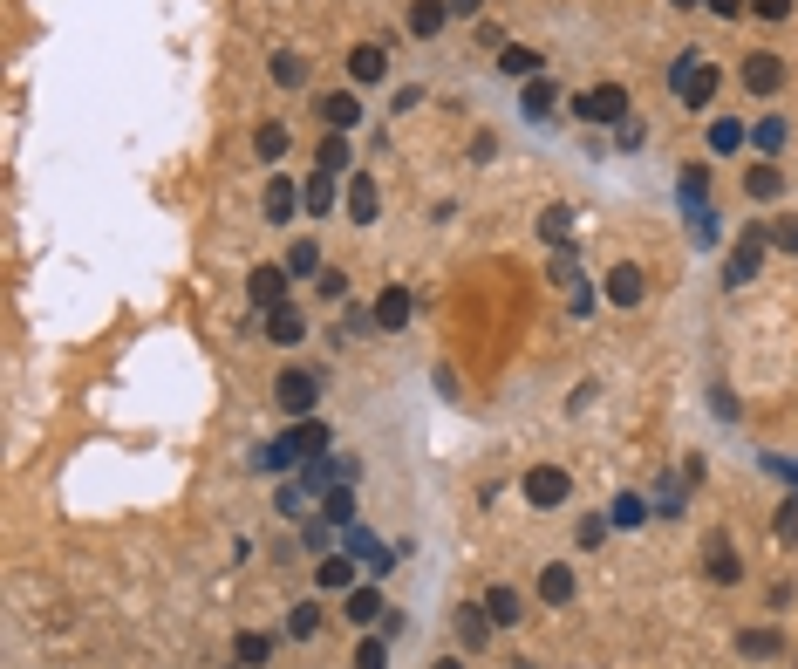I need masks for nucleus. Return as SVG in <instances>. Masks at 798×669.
<instances>
[{
	"label": "nucleus",
	"instance_id": "f257e3e1",
	"mask_svg": "<svg viewBox=\"0 0 798 669\" xmlns=\"http://www.w3.org/2000/svg\"><path fill=\"white\" fill-rule=\"evenodd\" d=\"M669 89H676L683 110H703V103L717 96V69H710V55H703V48H683V55L669 62Z\"/></svg>",
	"mask_w": 798,
	"mask_h": 669
},
{
	"label": "nucleus",
	"instance_id": "f03ea898",
	"mask_svg": "<svg viewBox=\"0 0 798 669\" xmlns=\"http://www.w3.org/2000/svg\"><path fill=\"white\" fill-rule=\"evenodd\" d=\"M573 117L587 123V130H621V123H628V89H621V82H594V89H580V96H573Z\"/></svg>",
	"mask_w": 798,
	"mask_h": 669
},
{
	"label": "nucleus",
	"instance_id": "7ed1b4c3",
	"mask_svg": "<svg viewBox=\"0 0 798 669\" xmlns=\"http://www.w3.org/2000/svg\"><path fill=\"white\" fill-rule=\"evenodd\" d=\"M273 403L287 417H321V376L314 369H280L273 376Z\"/></svg>",
	"mask_w": 798,
	"mask_h": 669
},
{
	"label": "nucleus",
	"instance_id": "20e7f679",
	"mask_svg": "<svg viewBox=\"0 0 798 669\" xmlns=\"http://www.w3.org/2000/svg\"><path fill=\"white\" fill-rule=\"evenodd\" d=\"M764 246H771V233H764V226H744L737 246H730V260H723V287H751L758 267H764Z\"/></svg>",
	"mask_w": 798,
	"mask_h": 669
},
{
	"label": "nucleus",
	"instance_id": "39448f33",
	"mask_svg": "<svg viewBox=\"0 0 798 669\" xmlns=\"http://www.w3.org/2000/svg\"><path fill=\"white\" fill-rule=\"evenodd\" d=\"M519 492H526V506L560 512V506H567V492H573V478L560 472V465H532V472L519 478Z\"/></svg>",
	"mask_w": 798,
	"mask_h": 669
},
{
	"label": "nucleus",
	"instance_id": "423d86ee",
	"mask_svg": "<svg viewBox=\"0 0 798 669\" xmlns=\"http://www.w3.org/2000/svg\"><path fill=\"white\" fill-rule=\"evenodd\" d=\"M737 82H744L751 96H778V82H785V62H778L771 48H751V55H744V69H737Z\"/></svg>",
	"mask_w": 798,
	"mask_h": 669
},
{
	"label": "nucleus",
	"instance_id": "0eeeda50",
	"mask_svg": "<svg viewBox=\"0 0 798 669\" xmlns=\"http://www.w3.org/2000/svg\"><path fill=\"white\" fill-rule=\"evenodd\" d=\"M342 553H355V560H362V567H369V574H389V567H396V553L382 547L376 533H369V526H342Z\"/></svg>",
	"mask_w": 798,
	"mask_h": 669
},
{
	"label": "nucleus",
	"instance_id": "6e6552de",
	"mask_svg": "<svg viewBox=\"0 0 798 669\" xmlns=\"http://www.w3.org/2000/svg\"><path fill=\"white\" fill-rule=\"evenodd\" d=\"M348 82H355V89L389 82V48H382V41H355V48H348Z\"/></svg>",
	"mask_w": 798,
	"mask_h": 669
},
{
	"label": "nucleus",
	"instance_id": "1a4fd4ad",
	"mask_svg": "<svg viewBox=\"0 0 798 669\" xmlns=\"http://www.w3.org/2000/svg\"><path fill=\"white\" fill-rule=\"evenodd\" d=\"M601 294H608L614 308H642L648 301V274L635 267V260H621V267H608V287H601Z\"/></svg>",
	"mask_w": 798,
	"mask_h": 669
},
{
	"label": "nucleus",
	"instance_id": "9d476101",
	"mask_svg": "<svg viewBox=\"0 0 798 669\" xmlns=\"http://www.w3.org/2000/svg\"><path fill=\"white\" fill-rule=\"evenodd\" d=\"M382 192H376V171H348V219L355 226H376Z\"/></svg>",
	"mask_w": 798,
	"mask_h": 669
},
{
	"label": "nucleus",
	"instance_id": "9b49d317",
	"mask_svg": "<svg viewBox=\"0 0 798 669\" xmlns=\"http://www.w3.org/2000/svg\"><path fill=\"white\" fill-rule=\"evenodd\" d=\"M314 588H321V594L362 588V581H355V553H321V560H314Z\"/></svg>",
	"mask_w": 798,
	"mask_h": 669
},
{
	"label": "nucleus",
	"instance_id": "f8f14e48",
	"mask_svg": "<svg viewBox=\"0 0 798 669\" xmlns=\"http://www.w3.org/2000/svg\"><path fill=\"white\" fill-rule=\"evenodd\" d=\"M287 280H294L287 267H253V274H246V294H253V308H260V315L287 301Z\"/></svg>",
	"mask_w": 798,
	"mask_h": 669
},
{
	"label": "nucleus",
	"instance_id": "ddd939ff",
	"mask_svg": "<svg viewBox=\"0 0 798 669\" xmlns=\"http://www.w3.org/2000/svg\"><path fill=\"white\" fill-rule=\"evenodd\" d=\"M410 315H417V301H410V287H382V294H376V328H382V335H396V328H410Z\"/></svg>",
	"mask_w": 798,
	"mask_h": 669
},
{
	"label": "nucleus",
	"instance_id": "4468645a",
	"mask_svg": "<svg viewBox=\"0 0 798 669\" xmlns=\"http://www.w3.org/2000/svg\"><path fill=\"white\" fill-rule=\"evenodd\" d=\"M266 342H280V349H294V342H307V315L294 308V301L266 308Z\"/></svg>",
	"mask_w": 798,
	"mask_h": 669
},
{
	"label": "nucleus",
	"instance_id": "2eb2a0df",
	"mask_svg": "<svg viewBox=\"0 0 798 669\" xmlns=\"http://www.w3.org/2000/svg\"><path fill=\"white\" fill-rule=\"evenodd\" d=\"M553 110H560V82L532 76L526 89H519V117H526V123H546V117H553Z\"/></svg>",
	"mask_w": 798,
	"mask_h": 669
},
{
	"label": "nucleus",
	"instance_id": "dca6fc26",
	"mask_svg": "<svg viewBox=\"0 0 798 669\" xmlns=\"http://www.w3.org/2000/svg\"><path fill=\"white\" fill-rule=\"evenodd\" d=\"M573 594H580L573 567H567V560H546V567H539V601H546V608H567Z\"/></svg>",
	"mask_w": 798,
	"mask_h": 669
},
{
	"label": "nucleus",
	"instance_id": "f3484780",
	"mask_svg": "<svg viewBox=\"0 0 798 669\" xmlns=\"http://www.w3.org/2000/svg\"><path fill=\"white\" fill-rule=\"evenodd\" d=\"M294 212H307L301 192H294V178H280V171H273V178H266V226H287Z\"/></svg>",
	"mask_w": 798,
	"mask_h": 669
},
{
	"label": "nucleus",
	"instance_id": "a211bd4d",
	"mask_svg": "<svg viewBox=\"0 0 798 669\" xmlns=\"http://www.w3.org/2000/svg\"><path fill=\"white\" fill-rule=\"evenodd\" d=\"M321 123L348 137V130L362 123V103H355V89H328V96H321Z\"/></svg>",
	"mask_w": 798,
	"mask_h": 669
},
{
	"label": "nucleus",
	"instance_id": "6ab92c4d",
	"mask_svg": "<svg viewBox=\"0 0 798 669\" xmlns=\"http://www.w3.org/2000/svg\"><path fill=\"white\" fill-rule=\"evenodd\" d=\"M232 663H239V669H266V663H273V635H266V629H239V635H232Z\"/></svg>",
	"mask_w": 798,
	"mask_h": 669
},
{
	"label": "nucleus",
	"instance_id": "aec40b11",
	"mask_svg": "<svg viewBox=\"0 0 798 669\" xmlns=\"http://www.w3.org/2000/svg\"><path fill=\"white\" fill-rule=\"evenodd\" d=\"M539 62H546V55H539V48H526V41H505V48H498V69H505V76H512V82H532V76H546Z\"/></svg>",
	"mask_w": 798,
	"mask_h": 669
},
{
	"label": "nucleus",
	"instance_id": "412c9836",
	"mask_svg": "<svg viewBox=\"0 0 798 669\" xmlns=\"http://www.w3.org/2000/svg\"><path fill=\"white\" fill-rule=\"evenodd\" d=\"M301 205H307V219H328L335 212V171H307V185H301Z\"/></svg>",
	"mask_w": 798,
	"mask_h": 669
},
{
	"label": "nucleus",
	"instance_id": "4be33fe9",
	"mask_svg": "<svg viewBox=\"0 0 798 669\" xmlns=\"http://www.w3.org/2000/svg\"><path fill=\"white\" fill-rule=\"evenodd\" d=\"M342 615L355 622V629H369V622H382V615H389V601H382L376 588H348L342 594Z\"/></svg>",
	"mask_w": 798,
	"mask_h": 669
},
{
	"label": "nucleus",
	"instance_id": "5701e85b",
	"mask_svg": "<svg viewBox=\"0 0 798 669\" xmlns=\"http://www.w3.org/2000/svg\"><path fill=\"white\" fill-rule=\"evenodd\" d=\"M744 192H751V205H771V198L785 192V171H778L771 158H758L751 171H744Z\"/></svg>",
	"mask_w": 798,
	"mask_h": 669
},
{
	"label": "nucleus",
	"instance_id": "b1692460",
	"mask_svg": "<svg viewBox=\"0 0 798 669\" xmlns=\"http://www.w3.org/2000/svg\"><path fill=\"white\" fill-rule=\"evenodd\" d=\"M280 437H287L301 458H321V451H328V424H321V417H294V424H287Z\"/></svg>",
	"mask_w": 798,
	"mask_h": 669
},
{
	"label": "nucleus",
	"instance_id": "393cba45",
	"mask_svg": "<svg viewBox=\"0 0 798 669\" xmlns=\"http://www.w3.org/2000/svg\"><path fill=\"white\" fill-rule=\"evenodd\" d=\"M492 615H485V601H478V608H457V642H464V649H485V642H492Z\"/></svg>",
	"mask_w": 798,
	"mask_h": 669
},
{
	"label": "nucleus",
	"instance_id": "a878e982",
	"mask_svg": "<svg viewBox=\"0 0 798 669\" xmlns=\"http://www.w3.org/2000/svg\"><path fill=\"white\" fill-rule=\"evenodd\" d=\"M444 21H451V0H417V7H410V35L417 41L444 35Z\"/></svg>",
	"mask_w": 798,
	"mask_h": 669
},
{
	"label": "nucleus",
	"instance_id": "bb28decb",
	"mask_svg": "<svg viewBox=\"0 0 798 669\" xmlns=\"http://www.w3.org/2000/svg\"><path fill=\"white\" fill-rule=\"evenodd\" d=\"M301 547L314 553V560H321V553H335V547H342V526L314 512V519H301Z\"/></svg>",
	"mask_w": 798,
	"mask_h": 669
},
{
	"label": "nucleus",
	"instance_id": "cd10ccee",
	"mask_svg": "<svg viewBox=\"0 0 798 669\" xmlns=\"http://www.w3.org/2000/svg\"><path fill=\"white\" fill-rule=\"evenodd\" d=\"M485 615H492L498 629H519V622H526V601L512 588H485Z\"/></svg>",
	"mask_w": 798,
	"mask_h": 669
},
{
	"label": "nucleus",
	"instance_id": "c85d7f7f",
	"mask_svg": "<svg viewBox=\"0 0 798 669\" xmlns=\"http://www.w3.org/2000/svg\"><path fill=\"white\" fill-rule=\"evenodd\" d=\"M676 192H683V219H689V212H703V205H710V171H703V164H683Z\"/></svg>",
	"mask_w": 798,
	"mask_h": 669
},
{
	"label": "nucleus",
	"instance_id": "c756f323",
	"mask_svg": "<svg viewBox=\"0 0 798 669\" xmlns=\"http://www.w3.org/2000/svg\"><path fill=\"white\" fill-rule=\"evenodd\" d=\"M280 267H287V274H294V280H314V274H321V267H328V260H321V246H314V239H294Z\"/></svg>",
	"mask_w": 798,
	"mask_h": 669
},
{
	"label": "nucleus",
	"instance_id": "7c9ffc66",
	"mask_svg": "<svg viewBox=\"0 0 798 669\" xmlns=\"http://www.w3.org/2000/svg\"><path fill=\"white\" fill-rule=\"evenodd\" d=\"M785 137H792V123H785V117H758V123H751L758 158H778V151H785Z\"/></svg>",
	"mask_w": 798,
	"mask_h": 669
},
{
	"label": "nucleus",
	"instance_id": "2f4dec72",
	"mask_svg": "<svg viewBox=\"0 0 798 669\" xmlns=\"http://www.w3.org/2000/svg\"><path fill=\"white\" fill-rule=\"evenodd\" d=\"M253 151H260V164H280V158H287V123L266 117L260 130H253Z\"/></svg>",
	"mask_w": 798,
	"mask_h": 669
},
{
	"label": "nucleus",
	"instance_id": "473e14b6",
	"mask_svg": "<svg viewBox=\"0 0 798 669\" xmlns=\"http://www.w3.org/2000/svg\"><path fill=\"white\" fill-rule=\"evenodd\" d=\"M744 144H751V130H744L737 117H717V123H710V151H717V158H730V151H744Z\"/></svg>",
	"mask_w": 798,
	"mask_h": 669
},
{
	"label": "nucleus",
	"instance_id": "72a5a7b5",
	"mask_svg": "<svg viewBox=\"0 0 798 669\" xmlns=\"http://www.w3.org/2000/svg\"><path fill=\"white\" fill-rule=\"evenodd\" d=\"M710 581H717V588H737V581H744V560L730 553V540L710 547Z\"/></svg>",
	"mask_w": 798,
	"mask_h": 669
},
{
	"label": "nucleus",
	"instance_id": "f704fd0d",
	"mask_svg": "<svg viewBox=\"0 0 798 669\" xmlns=\"http://www.w3.org/2000/svg\"><path fill=\"white\" fill-rule=\"evenodd\" d=\"M314 164H321V171H335V178H342L348 164H355V151H348V137H342V130H328V137H321V151H314Z\"/></svg>",
	"mask_w": 798,
	"mask_h": 669
},
{
	"label": "nucleus",
	"instance_id": "c9c22d12",
	"mask_svg": "<svg viewBox=\"0 0 798 669\" xmlns=\"http://www.w3.org/2000/svg\"><path fill=\"white\" fill-rule=\"evenodd\" d=\"M321 519L355 526V485H328V492H321Z\"/></svg>",
	"mask_w": 798,
	"mask_h": 669
},
{
	"label": "nucleus",
	"instance_id": "e433bc0d",
	"mask_svg": "<svg viewBox=\"0 0 798 669\" xmlns=\"http://www.w3.org/2000/svg\"><path fill=\"white\" fill-rule=\"evenodd\" d=\"M539 239H546V246H567L573 239V212L567 205H546V212H539Z\"/></svg>",
	"mask_w": 798,
	"mask_h": 669
},
{
	"label": "nucleus",
	"instance_id": "4c0bfd02",
	"mask_svg": "<svg viewBox=\"0 0 798 669\" xmlns=\"http://www.w3.org/2000/svg\"><path fill=\"white\" fill-rule=\"evenodd\" d=\"M273 506H280V519H307V506H314V492H307L301 478H294V485H280V492H273Z\"/></svg>",
	"mask_w": 798,
	"mask_h": 669
},
{
	"label": "nucleus",
	"instance_id": "58836bf2",
	"mask_svg": "<svg viewBox=\"0 0 798 669\" xmlns=\"http://www.w3.org/2000/svg\"><path fill=\"white\" fill-rule=\"evenodd\" d=\"M273 82H280V89H307V55H294V48L273 55Z\"/></svg>",
	"mask_w": 798,
	"mask_h": 669
},
{
	"label": "nucleus",
	"instance_id": "ea45409f",
	"mask_svg": "<svg viewBox=\"0 0 798 669\" xmlns=\"http://www.w3.org/2000/svg\"><path fill=\"white\" fill-rule=\"evenodd\" d=\"M287 635H294V642H314V635H321V601H301V608L287 615Z\"/></svg>",
	"mask_w": 798,
	"mask_h": 669
},
{
	"label": "nucleus",
	"instance_id": "a19ab883",
	"mask_svg": "<svg viewBox=\"0 0 798 669\" xmlns=\"http://www.w3.org/2000/svg\"><path fill=\"white\" fill-rule=\"evenodd\" d=\"M689 239H696L703 253H710V246H717V239H723V219H717V212H710V205H703V212H689Z\"/></svg>",
	"mask_w": 798,
	"mask_h": 669
},
{
	"label": "nucleus",
	"instance_id": "79ce46f5",
	"mask_svg": "<svg viewBox=\"0 0 798 669\" xmlns=\"http://www.w3.org/2000/svg\"><path fill=\"white\" fill-rule=\"evenodd\" d=\"M608 519H614V526H621V533H635V526H642V519H648V506H642V499H635V492H621V499H614V506H608Z\"/></svg>",
	"mask_w": 798,
	"mask_h": 669
},
{
	"label": "nucleus",
	"instance_id": "37998d69",
	"mask_svg": "<svg viewBox=\"0 0 798 669\" xmlns=\"http://www.w3.org/2000/svg\"><path fill=\"white\" fill-rule=\"evenodd\" d=\"M737 649H744V656H778L785 642H778V629H744V635H737Z\"/></svg>",
	"mask_w": 798,
	"mask_h": 669
},
{
	"label": "nucleus",
	"instance_id": "c03bdc74",
	"mask_svg": "<svg viewBox=\"0 0 798 669\" xmlns=\"http://www.w3.org/2000/svg\"><path fill=\"white\" fill-rule=\"evenodd\" d=\"M294 458H301V451H294L287 437H273V444H266V451H260V458H253V465H260V472H287Z\"/></svg>",
	"mask_w": 798,
	"mask_h": 669
},
{
	"label": "nucleus",
	"instance_id": "a18cd8bd",
	"mask_svg": "<svg viewBox=\"0 0 798 669\" xmlns=\"http://www.w3.org/2000/svg\"><path fill=\"white\" fill-rule=\"evenodd\" d=\"M608 526H614V519H601V512H587V519L573 526V540H580V547L594 553V547H601V540H608Z\"/></svg>",
	"mask_w": 798,
	"mask_h": 669
},
{
	"label": "nucleus",
	"instance_id": "49530a36",
	"mask_svg": "<svg viewBox=\"0 0 798 669\" xmlns=\"http://www.w3.org/2000/svg\"><path fill=\"white\" fill-rule=\"evenodd\" d=\"M314 287H321V301H342V294H348V274H342V267H321V274H314Z\"/></svg>",
	"mask_w": 798,
	"mask_h": 669
},
{
	"label": "nucleus",
	"instance_id": "de8ad7c7",
	"mask_svg": "<svg viewBox=\"0 0 798 669\" xmlns=\"http://www.w3.org/2000/svg\"><path fill=\"white\" fill-rule=\"evenodd\" d=\"M764 233H771V246H778V253H798V219H771Z\"/></svg>",
	"mask_w": 798,
	"mask_h": 669
},
{
	"label": "nucleus",
	"instance_id": "09e8293b",
	"mask_svg": "<svg viewBox=\"0 0 798 669\" xmlns=\"http://www.w3.org/2000/svg\"><path fill=\"white\" fill-rule=\"evenodd\" d=\"M355 669H389V649H382V635H369V642L355 649Z\"/></svg>",
	"mask_w": 798,
	"mask_h": 669
},
{
	"label": "nucleus",
	"instance_id": "8fccbe9b",
	"mask_svg": "<svg viewBox=\"0 0 798 669\" xmlns=\"http://www.w3.org/2000/svg\"><path fill=\"white\" fill-rule=\"evenodd\" d=\"M369 328H376V308H348V321H342V335H348V342H362Z\"/></svg>",
	"mask_w": 798,
	"mask_h": 669
},
{
	"label": "nucleus",
	"instance_id": "3c124183",
	"mask_svg": "<svg viewBox=\"0 0 798 669\" xmlns=\"http://www.w3.org/2000/svg\"><path fill=\"white\" fill-rule=\"evenodd\" d=\"M573 280H580V267H573V246H560V253H553V287H573Z\"/></svg>",
	"mask_w": 798,
	"mask_h": 669
},
{
	"label": "nucleus",
	"instance_id": "603ef678",
	"mask_svg": "<svg viewBox=\"0 0 798 669\" xmlns=\"http://www.w3.org/2000/svg\"><path fill=\"white\" fill-rule=\"evenodd\" d=\"M655 506L669 512V519H676V512L689 506V485H676V478H669V485H662V499H655Z\"/></svg>",
	"mask_w": 798,
	"mask_h": 669
},
{
	"label": "nucleus",
	"instance_id": "864d4df0",
	"mask_svg": "<svg viewBox=\"0 0 798 669\" xmlns=\"http://www.w3.org/2000/svg\"><path fill=\"white\" fill-rule=\"evenodd\" d=\"M703 7H710L717 21H744V14H751V0H703Z\"/></svg>",
	"mask_w": 798,
	"mask_h": 669
},
{
	"label": "nucleus",
	"instance_id": "5fc2aeb1",
	"mask_svg": "<svg viewBox=\"0 0 798 669\" xmlns=\"http://www.w3.org/2000/svg\"><path fill=\"white\" fill-rule=\"evenodd\" d=\"M778 540H798V499L778 506Z\"/></svg>",
	"mask_w": 798,
	"mask_h": 669
},
{
	"label": "nucleus",
	"instance_id": "6e6d98bb",
	"mask_svg": "<svg viewBox=\"0 0 798 669\" xmlns=\"http://www.w3.org/2000/svg\"><path fill=\"white\" fill-rule=\"evenodd\" d=\"M751 14H758V21H785V14H792V0H751Z\"/></svg>",
	"mask_w": 798,
	"mask_h": 669
},
{
	"label": "nucleus",
	"instance_id": "4d7b16f0",
	"mask_svg": "<svg viewBox=\"0 0 798 669\" xmlns=\"http://www.w3.org/2000/svg\"><path fill=\"white\" fill-rule=\"evenodd\" d=\"M614 144H621V151H642V123L628 117V123H621V130H614Z\"/></svg>",
	"mask_w": 798,
	"mask_h": 669
},
{
	"label": "nucleus",
	"instance_id": "13d9d810",
	"mask_svg": "<svg viewBox=\"0 0 798 669\" xmlns=\"http://www.w3.org/2000/svg\"><path fill=\"white\" fill-rule=\"evenodd\" d=\"M451 14H485V0H451Z\"/></svg>",
	"mask_w": 798,
	"mask_h": 669
},
{
	"label": "nucleus",
	"instance_id": "bf43d9fd",
	"mask_svg": "<svg viewBox=\"0 0 798 669\" xmlns=\"http://www.w3.org/2000/svg\"><path fill=\"white\" fill-rule=\"evenodd\" d=\"M669 7H676V14H696V7H703V0H669Z\"/></svg>",
	"mask_w": 798,
	"mask_h": 669
},
{
	"label": "nucleus",
	"instance_id": "052dcab7",
	"mask_svg": "<svg viewBox=\"0 0 798 669\" xmlns=\"http://www.w3.org/2000/svg\"><path fill=\"white\" fill-rule=\"evenodd\" d=\"M430 669H464V663H457V656H444V663H430Z\"/></svg>",
	"mask_w": 798,
	"mask_h": 669
}]
</instances>
